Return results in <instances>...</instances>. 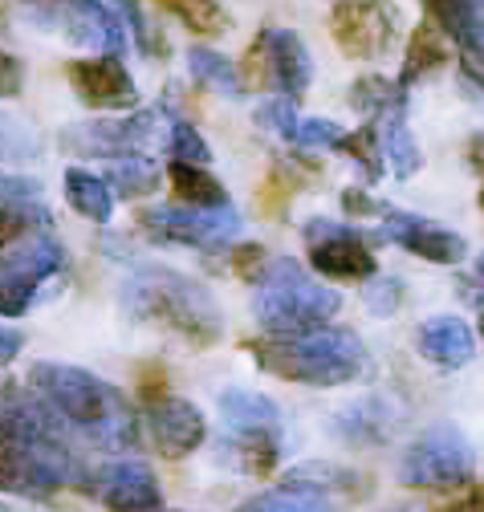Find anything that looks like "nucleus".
<instances>
[{
	"instance_id": "30",
	"label": "nucleus",
	"mask_w": 484,
	"mask_h": 512,
	"mask_svg": "<svg viewBox=\"0 0 484 512\" xmlns=\"http://www.w3.org/2000/svg\"><path fill=\"white\" fill-rule=\"evenodd\" d=\"M403 90H407L403 82H391V78H383V74H367V78H358V82L350 86V106H354L358 114H367V118H383L387 110L407 106V94H403Z\"/></svg>"
},
{
	"instance_id": "14",
	"label": "nucleus",
	"mask_w": 484,
	"mask_h": 512,
	"mask_svg": "<svg viewBox=\"0 0 484 512\" xmlns=\"http://www.w3.org/2000/svg\"><path fill=\"white\" fill-rule=\"evenodd\" d=\"M66 78H70V90L78 94V102L90 106V110L123 114V110H135L139 106V86H135V78L127 74V66L114 53L70 61Z\"/></svg>"
},
{
	"instance_id": "38",
	"label": "nucleus",
	"mask_w": 484,
	"mask_h": 512,
	"mask_svg": "<svg viewBox=\"0 0 484 512\" xmlns=\"http://www.w3.org/2000/svg\"><path fill=\"white\" fill-rule=\"evenodd\" d=\"M362 301H367L371 313L387 317V313H395L399 301H403V281H399V277H375V281L367 285V293H362Z\"/></svg>"
},
{
	"instance_id": "28",
	"label": "nucleus",
	"mask_w": 484,
	"mask_h": 512,
	"mask_svg": "<svg viewBox=\"0 0 484 512\" xmlns=\"http://www.w3.org/2000/svg\"><path fill=\"white\" fill-rule=\"evenodd\" d=\"M188 74H192L204 90L224 94V98H240V94L249 90V86H245V78H240V66H232V61H228L224 53L204 49V45L188 49Z\"/></svg>"
},
{
	"instance_id": "44",
	"label": "nucleus",
	"mask_w": 484,
	"mask_h": 512,
	"mask_svg": "<svg viewBox=\"0 0 484 512\" xmlns=\"http://www.w3.org/2000/svg\"><path fill=\"white\" fill-rule=\"evenodd\" d=\"M476 273H480V277H484V256H480V261H476Z\"/></svg>"
},
{
	"instance_id": "33",
	"label": "nucleus",
	"mask_w": 484,
	"mask_h": 512,
	"mask_svg": "<svg viewBox=\"0 0 484 512\" xmlns=\"http://www.w3.org/2000/svg\"><path fill=\"white\" fill-rule=\"evenodd\" d=\"M114 5H118V13H123L131 37L139 41V53L143 57H167V41L159 37V29H151V21L143 13V0H114Z\"/></svg>"
},
{
	"instance_id": "2",
	"label": "nucleus",
	"mask_w": 484,
	"mask_h": 512,
	"mask_svg": "<svg viewBox=\"0 0 484 512\" xmlns=\"http://www.w3.org/2000/svg\"><path fill=\"white\" fill-rule=\"evenodd\" d=\"M261 370L301 387H346L367 370V346L358 334L338 326H318L301 334H269L261 342H249Z\"/></svg>"
},
{
	"instance_id": "40",
	"label": "nucleus",
	"mask_w": 484,
	"mask_h": 512,
	"mask_svg": "<svg viewBox=\"0 0 484 512\" xmlns=\"http://www.w3.org/2000/svg\"><path fill=\"white\" fill-rule=\"evenodd\" d=\"M342 208H346V216H387V208L379 200H371L367 191H358V187L342 191Z\"/></svg>"
},
{
	"instance_id": "20",
	"label": "nucleus",
	"mask_w": 484,
	"mask_h": 512,
	"mask_svg": "<svg viewBox=\"0 0 484 512\" xmlns=\"http://www.w3.org/2000/svg\"><path fill=\"white\" fill-rule=\"evenodd\" d=\"M415 342H419V354L428 358L432 366H440V370H460L476 354L472 326L464 322V317H448V313L444 317H428V322L419 326Z\"/></svg>"
},
{
	"instance_id": "21",
	"label": "nucleus",
	"mask_w": 484,
	"mask_h": 512,
	"mask_svg": "<svg viewBox=\"0 0 484 512\" xmlns=\"http://www.w3.org/2000/svg\"><path fill=\"white\" fill-rule=\"evenodd\" d=\"M220 415H224L228 431H236V435H277L281 431L277 403L257 391H240V387L220 391Z\"/></svg>"
},
{
	"instance_id": "37",
	"label": "nucleus",
	"mask_w": 484,
	"mask_h": 512,
	"mask_svg": "<svg viewBox=\"0 0 484 512\" xmlns=\"http://www.w3.org/2000/svg\"><path fill=\"white\" fill-rule=\"evenodd\" d=\"M269 252L261 248V244H240L236 252H232V273L240 277V281H253V285H261L265 281V273H269Z\"/></svg>"
},
{
	"instance_id": "51",
	"label": "nucleus",
	"mask_w": 484,
	"mask_h": 512,
	"mask_svg": "<svg viewBox=\"0 0 484 512\" xmlns=\"http://www.w3.org/2000/svg\"><path fill=\"white\" fill-rule=\"evenodd\" d=\"M0 183H5V179H0Z\"/></svg>"
},
{
	"instance_id": "3",
	"label": "nucleus",
	"mask_w": 484,
	"mask_h": 512,
	"mask_svg": "<svg viewBox=\"0 0 484 512\" xmlns=\"http://www.w3.org/2000/svg\"><path fill=\"white\" fill-rule=\"evenodd\" d=\"M123 309L135 322H159L188 338L192 346H212L224 334V317L212 301V293L171 269H143L123 289Z\"/></svg>"
},
{
	"instance_id": "17",
	"label": "nucleus",
	"mask_w": 484,
	"mask_h": 512,
	"mask_svg": "<svg viewBox=\"0 0 484 512\" xmlns=\"http://www.w3.org/2000/svg\"><path fill=\"white\" fill-rule=\"evenodd\" d=\"M90 484H94V496L110 512H151V508H159V480L139 460H114Z\"/></svg>"
},
{
	"instance_id": "5",
	"label": "nucleus",
	"mask_w": 484,
	"mask_h": 512,
	"mask_svg": "<svg viewBox=\"0 0 484 512\" xmlns=\"http://www.w3.org/2000/svg\"><path fill=\"white\" fill-rule=\"evenodd\" d=\"M90 480L94 476H86L70 439H57V443L0 439V492L45 500L57 488H74V484H86L90 492Z\"/></svg>"
},
{
	"instance_id": "19",
	"label": "nucleus",
	"mask_w": 484,
	"mask_h": 512,
	"mask_svg": "<svg viewBox=\"0 0 484 512\" xmlns=\"http://www.w3.org/2000/svg\"><path fill=\"white\" fill-rule=\"evenodd\" d=\"M53 216L41 204V187L33 179L0 183V244H21L33 232H49Z\"/></svg>"
},
{
	"instance_id": "35",
	"label": "nucleus",
	"mask_w": 484,
	"mask_h": 512,
	"mask_svg": "<svg viewBox=\"0 0 484 512\" xmlns=\"http://www.w3.org/2000/svg\"><path fill=\"white\" fill-rule=\"evenodd\" d=\"M171 159L175 163H196V167H208L212 163V151L208 143L200 139V131L192 122H171Z\"/></svg>"
},
{
	"instance_id": "11",
	"label": "nucleus",
	"mask_w": 484,
	"mask_h": 512,
	"mask_svg": "<svg viewBox=\"0 0 484 512\" xmlns=\"http://www.w3.org/2000/svg\"><path fill=\"white\" fill-rule=\"evenodd\" d=\"M338 49L354 61H379L399 41V9L391 0H338L330 13Z\"/></svg>"
},
{
	"instance_id": "22",
	"label": "nucleus",
	"mask_w": 484,
	"mask_h": 512,
	"mask_svg": "<svg viewBox=\"0 0 484 512\" xmlns=\"http://www.w3.org/2000/svg\"><path fill=\"white\" fill-rule=\"evenodd\" d=\"M236 512H338L334 496L318 484H306V480H289L273 492H261L253 500H245Z\"/></svg>"
},
{
	"instance_id": "31",
	"label": "nucleus",
	"mask_w": 484,
	"mask_h": 512,
	"mask_svg": "<svg viewBox=\"0 0 484 512\" xmlns=\"http://www.w3.org/2000/svg\"><path fill=\"white\" fill-rule=\"evenodd\" d=\"M159 5L196 37H216L228 29V13L220 9V0H159Z\"/></svg>"
},
{
	"instance_id": "15",
	"label": "nucleus",
	"mask_w": 484,
	"mask_h": 512,
	"mask_svg": "<svg viewBox=\"0 0 484 512\" xmlns=\"http://www.w3.org/2000/svg\"><path fill=\"white\" fill-rule=\"evenodd\" d=\"M383 236L395 240L399 248L415 252L419 261L428 265H460L464 261V236H456L452 228L436 224V220H423V216H411V212H387L383 216Z\"/></svg>"
},
{
	"instance_id": "9",
	"label": "nucleus",
	"mask_w": 484,
	"mask_h": 512,
	"mask_svg": "<svg viewBox=\"0 0 484 512\" xmlns=\"http://www.w3.org/2000/svg\"><path fill=\"white\" fill-rule=\"evenodd\" d=\"M472 472H476L472 443L452 423L428 427L399 460V484L407 488H464Z\"/></svg>"
},
{
	"instance_id": "10",
	"label": "nucleus",
	"mask_w": 484,
	"mask_h": 512,
	"mask_svg": "<svg viewBox=\"0 0 484 512\" xmlns=\"http://www.w3.org/2000/svg\"><path fill=\"white\" fill-rule=\"evenodd\" d=\"M240 78L253 90L273 86L281 98H301L314 82V61L310 49L293 29H265L249 53H245V66H240Z\"/></svg>"
},
{
	"instance_id": "4",
	"label": "nucleus",
	"mask_w": 484,
	"mask_h": 512,
	"mask_svg": "<svg viewBox=\"0 0 484 512\" xmlns=\"http://www.w3.org/2000/svg\"><path fill=\"white\" fill-rule=\"evenodd\" d=\"M342 309V297L314 281L306 269L289 256L269 265L265 281L253 293V317L265 326V334H301V330H318Z\"/></svg>"
},
{
	"instance_id": "12",
	"label": "nucleus",
	"mask_w": 484,
	"mask_h": 512,
	"mask_svg": "<svg viewBox=\"0 0 484 512\" xmlns=\"http://www.w3.org/2000/svg\"><path fill=\"white\" fill-rule=\"evenodd\" d=\"M139 224L147 228V236H155L163 244H188V248H204V252H220L240 232V216L232 208H188V204L147 208V212H139Z\"/></svg>"
},
{
	"instance_id": "43",
	"label": "nucleus",
	"mask_w": 484,
	"mask_h": 512,
	"mask_svg": "<svg viewBox=\"0 0 484 512\" xmlns=\"http://www.w3.org/2000/svg\"><path fill=\"white\" fill-rule=\"evenodd\" d=\"M468 163H472L476 171H484V135H472V139H468Z\"/></svg>"
},
{
	"instance_id": "16",
	"label": "nucleus",
	"mask_w": 484,
	"mask_h": 512,
	"mask_svg": "<svg viewBox=\"0 0 484 512\" xmlns=\"http://www.w3.org/2000/svg\"><path fill=\"white\" fill-rule=\"evenodd\" d=\"M147 427H151L155 447H159L167 460L192 456L196 447L208 439L204 411L196 403H188V399H155L147 407Z\"/></svg>"
},
{
	"instance_id": "26",
	"label": "nucleus",
	"mask_w": 484,
	"mask_h": 512,
	"mask_svg": "<svg viewBox=\"0 0 484 512\" xmlns=\"http://www.w3.org/2000/svg\"><path fill=\"white\" fill-rule=\"evenodd\" d=\"M375 126H379L383 159L391 163V171H395L399 179H411V175L423 167V155H419V147H415V139H411V131H407V106L387 110L383 118H375Z\"/></svg>"
},
{
	"instance_id": "36",
	"label": "nucleus",
	"mask_w": 484,
	"mask_h": 512,
	"mask_svg": "<svg viewBox=\"0 0 484 512\" xmlns=\"http://www.w3.org/2000/svg\"><path fill=\"white\" fill-rule=\"evenodd\" d=\"M342 139L346 131L330 118H301L297 126V147H306V151H338Z\"/></svg>"
},
{
	"instance_id": "27",
	"label": "nucleus",
	"mask_w": 484,
	"mask_h": 512,
	"mask_svg": "<svg viewBox=\"0 0 484 512\" xmlns=\"http://www.w3.org/2000/svg\"><path fill=\"white\" fill-rule=\"evenodd\" d=\"M171 187L188 208H228V187L196 163H171Z\"/></svg>"
},
{
	"instance_id": "7",
	"label": "nucleus",
	"mask_w": 484,
	"mask_h": 512,
	"mask_svg": "<svg viewBox=\"0 0 484 512\" xmlns=\"http://www.w3.org/2000/svg\"><path fill=\"white\" fill-rule=\"evenodd\" d=\"M21 13L29 25L62 37L78 49L118 53L127 45V21L110 13L102 0H21Z\"/></svg>"
},
{
	"instance_id": "50",
	"label": "nucleus",
	"mask_w": 484,
	"mask_h": 512,
	"mask_svg": "<svg viewBox=\"0 0 484 512\" xmlns=\"http://www.w3.org/2000/svg\"><path fill=\"white\" fill-rule=\"evenodd\" d=\"M151 512H163V508H151Z\"/></svg>"
},
{
	"instance_id": "49",
	"label": "nucleus",
	"mask_w": 484,
	"mask_h": 512,
	"mask_svg": "<svg viewBox=\"0 0 484 512\" xmlns=\"http://www.w3.org/2000/svg\"><path fill=\"white\" fill-rule=\"evenodd\" d=\"M0 512H9V508H5V504H0Z\"/></svg>"
},
{
	"instance_id": "13",
	"label": "nucleus",
	"mask_w": 484,
	"mask_h": 512,
	"mask_svg": "<svg viewBox=\"0 0 484 512\" xmlns=\"http://www.w3.org/2000/svg\"><path fill=\"white\" fill-rule=\"evenodd\" d=\"M306 248H310V265L322 277H334V281H367V277H375V252L346 224L310 220L306 224Z\"/></svg>"
},
{
	"instance_id": "6",
	"label": "nucleus",
	"mask_w": 484,
	"mask_h": 512,
	"mask_svg": "<svg viewBox=\"0 0 484 512\" xmlns=\"http://www.w3.org/2000/svg\"><path fill=\"white\" fill-rule=\"evenodd\" d=\"M171 147V122L163 110H127V118H94L62 131V151L78 159H123Z\"/></svg>"
},
{
	"instance_id": "47",
	"label": "nucleus",
	"mask_w": 484,
	"mask_h": 512,
	"mask_svg": "<svg viewBox=\"0 0 484 512\" xmlns=\"http://www.w3.org/2000/svg\"><path fill=\"white\" fill-rule=\"evenodd\" d=\"M472 297H476V301H480V305H484V293H472Z\"/></svg>"
},
{
	"instance_id": "48",
	"label": "nucleus",
	"mask_w": 484,
	"mask_h": 512,
	"mask_svg": "<svg viewBox=\"0 0 484 512\" xmlns=\"http://www.w3.org/2000/svg\"><path fill=\"white\" fill-rule=\"evenodd\" d=\"M387 512H411V508H387Z\"/></svg>"
},
{
	"instance_id": "18",
	"label": "nucleus",
	"mask_w": 484,
	"mask_h": 512,
	"mask_svg": "<svg viewBox=\"0 0 484 512\" xmlns=\"http://www.w3.org/2000/svg\"><path fill=\"white\" fill-rule=\"evenodd\" d=\"M428 21L460 45L464 70L484 74V0H419Z\"/></svg>"
},
{
	"instance_id": "41",
	"label": "nucleus",
	"mask_w": 484,
	"mask_h": 512,
	"mask_svg": "<svg viewBox=\"0 0 484 512\" xmlns=\"http://www.w3.org/2000/svg\"><path fill=\"white\" fill-rule=\"evenodd\" d=\"M21 346H25V338L17 334V330H9V326H0V366H9L17 354H21Z\"/></svg>"
},
{
	"instance_id": "39",
	"label": "nucleus",
	"mask_w": 484,
	"mask_h": 512,
	"mask_svg": "<svg viewBox=\"0 0 484 512\" xmlns=\"http://www.w3.org/2000/svg\"><path fill=\"white\" fill-rule=\"evenodd\" d=\"M25 90V66L0 45V98H17Z\"/></svg>"
},
{
	"instance_id": "42",
	"label": "nucleus",
	"mask_w": 484,
	"mask_h": 512,
	"mask_svg": "<svg viewBox=\"0 0 484 512\" xmlns=\"http://www.w3.org/2000/svg\"><path fill=\"white\" fill-rule=\"evenodd\" d=\"M448 512H484V492H464L456 504H448Z\"/></svg>"
},
{
	"instance_id": "34",
	"label": "nucleus",
	"mask_w": 484,
	"mask_h": 512,
	"mask_svg": "<svg viewBox=\"0 0 484 512\" xmlns=\"http://www.w3.org/2000/svg\"><path fill=\"white\" fill-rule=\"evenodd\" d=\"M257 122L265 126L269 135H277V139H285V143H297L301 118H297V110H293V98H269V102H261V106H257Z\"/></svg>"
},
{
	"instance_id": "45",
	"label": "nucleus",
	"mask_w": 484,
	"mask_h": 512,
	"mask_svg": "<svg viewBox=\"0 0 484 512\" xmlns=\"http://www.w3.org/2000/svg\"><path fill=\"white\" fill-rule=\"evenodd\" d=\"M480 338H484V313H480Z\"/></svg>"
},
{
	"instance_id": "32",
	"label": "nucleus",
	"mask_w": 484,
	"mask_h": 512,
	"mask_svg": "<svg viewBox=\"0 0 484 512\" xmlns=\"http://www.w3.org/2000/svg\"><path fill=\"white\" fill-rule=\"evenodd\" d=\"M342 155H350L367 179H379L383 175V143H379V126H362V131H350L342 143H338Z\"/></svg>"
},
{
	"instance_id": "24",
	"label": "nucleus",
	"mask_w": 484,
	"mask_h": 512,
	"mask_svg": "<svg viewBox=\"0 0 484 512\" xmlns=\"http://www.w3.org/2000/svg\"><path fill=\"white\" fill-rule=\"evenodd\" d=\"M448 57H452V45H448V33H444V29H436L432 21L415 25V33H411V41H407V57H403L399 82L411 86V82H419V78L444 70Z\"/></svg>"
},
{
	"instance_id": "25",
	"label": "nucleus",
	"mask_w": 484,
	"mask_h": 512,
	"mask_svg": "<svg viewBox=\"0 0 484 512\" xmlns=\"http://www.w3.org/2000/svg\"><path fill=\"white\" fill-rule=\"evenodd\" d=\"M66 200L90 224H110V216H114V187H110V179H102V175H94L86 167H70L66 171Z\"/></svg>"
},
{
	"instance_id": "29",
	"label": "nucleus",
	"mask_w": 484,
	"mask_h": 512,
	"mask_svg": "<svg viewBox=\"0 0 484 512\" xmlns=\"http://www.w3.org/2000/svg\"><path fill=\"white\" fill-rule=\"evenodd\" d=\"M106 179H110V187H114L123 200H139V196H155L159 167H155V159H147V155H123V159H110Z\"/></svg>"
},
{
	"instance_id": "1",
	"label": "nucleus",
	"mask_w": 484,
	"mask_h": 512,
	"mask_svg": "<svg viewBox=\"0 0 484 512\" xmlns=\"http://www.w3.org/2000/svg\"><path fill=\"white\" fill-rule=\"evenodd\" d=\"M29 387L66 419L70 431H82L102 452H127L139 439L135 415L123 399V391L110 387L106 378L82 370V366H62V362H37L29 370Z\"/></svg>"
},
{
	"instance_id": "23",
	"label": "nucleus",
	"mask_w": 484,
	"mask_h": 512,
	"mask_svg": "<svg viewBox=\"0 0 484 512\" xmlns=\"http://www.w3.org/2000/svg\"><path fill=\"white\" fill-rule=\"evenodd\" d=\"M334 431L346 439V443H387L391 431H395V411L383 403V399H358L354 407L338 411L334 419Z\"/></svg>"
},
{
	"instance_id": "46",
	"label": "nucleus",
	"mask_w": 484,
	"mask_h": 512,
	"mask_svg": "<svg viewBox=\"0 0 484 512\" xmlns=\"http://www.w3.org/2000/svg\"><path fill=\"white\" fill-rule=\"evenodd\" d=\"M480 212H484V187H480Z\"/></svg>"
},
{
	"instance_id": "8",
	"label": "nucleus",
	"mask_w": 484,
	"mask_h": 512,
	"mask_svg": "<svg viewBox=\"0 0 484 512\" xmlns=\"http://www.w3.org/2000/svg\"><path fill=\"white\" fill-rule=\"evenodd\" d=\"M66 269V248L49 232H33L0 256V317H25L53 277Z\"/></svg>"
}]
</instances>
